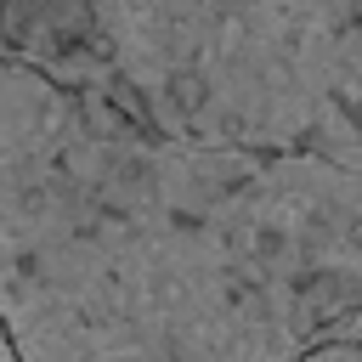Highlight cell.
<instances>
[{
  "label": "cell",
  "instance_id": "cell-1",
  "mask_svg": "<svg viewBox=\"0 0 362 362\" xmlns=\"http://www.w3.org/2000/svg\"><path fill=\"white\" fill-rule=\"evenodd\" d=\"M362 305V170L164 136L0 57V322L23 362H300Z\"/></svg>",
  "mask_w": 362,
  "mask_h": 362
},
{
  "label": "cell",
  "instance_id": "cell-4",
  "mask_svg": "<svg viewBox=\"0 0 362 362\" xmlns=\"http://www.w3.org/2000/svg\"><path fill=\"white\" fill-rule=\"evenodd\" d=\"M0 51H6V11H0Z\"/></svg>",
  "mask_w": 362,
  "mask_h": 362
},
{
  "label": "cell",
  "instance_id": "cell-2",
  "mask_svg": "<svg viewBox=\"0 0 362 362\" xmlns=\"http://www.w3.org/2000/svg\"><path fill=\"white\" fill-rule=\"evenodd\" d=\"M68 85L164 136L362 170L356 0H85Z\"/></svg>",
  "mask_w": 362,
  "mask_h": 362
},
{
  "label": "cell",
  "instance_id": "cell-3",
  "mask_svg": "<svg viewBox=\"0 0 362 362\" xmlns=\"http://www.w3.org/2000/svg\"><path fill=\"white\" fill-rule=\"evenodd\" d=\"M0 362H23L17 345H11V334H6V322H0Z\"/></svg>",
  "mask_w": 362,
  "mask_h": 362
},
{
  "label": "cell",
  "instance_id": "cell-5",
  "mask_svg": "<svg viewBox=\"0 0 362 362\" xmlns=\"http://www.w3.org/2000/svg\"><path fill=\"white\" fill-rule=\"evenodd\" d=\"M356 6H362V0H356Z\"/></svg>",
  "mask_w": 362,
  "mask_h": 362
}]
</instances>
